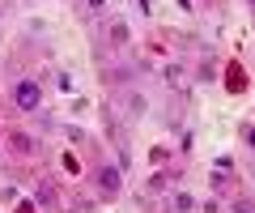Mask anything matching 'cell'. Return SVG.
I'll return each instance as SVG.
<instances>
[{"instance_id": "6da1fadb", "label": "cell", "mask_w": 255, "mask_h": 213, "mask_svg": "<svg viewBox=\"0 0 255 213\" xmlns=\"http://www.w3.org/2000/svg\"><path fill=\"white\" fill-rule=\"evenodd\" d=\"M43 98H47V85L38 73H21L9 85V107L17 115H43Z\"/></svg>"}, {"instance_id": "7a4b0ae2", "label": "cell", "mask_w": 255, "mask_h": 213, "mask_svg": "<svg viewBox=\"0 0 255 213\" xmlns=\"http://www.w3.org/2000/svg\"><path fill=\"white\" fill-rule=\"evenodd\" d=\"M94 192H98L102 201H115V196L124 192V171L111 167V162H98V167H94Z\"/></svg>"}, {"instance_id": "3957f363", "label": "cell", "mask_w": 255, "mask_h": 213, "mask_svg": "<svg viewBox=\"0 0 255 213\" xmlns=\"http://www.w3.org/2000/svg\"><path fill=\"white\" fill-rule=\"evenodd\" d=\"M9 149L17 158H30V154H38V141L30 137V132H17V128H9Z\"/></svg>"}, {"instance_id": "277c9868", "label": "cell", "mask_w": 255, "mask_h": 213, "mask_svg": "<svg viewBox=\"0 0 255 213\" xmlns=\"http://www.w3.org/2000/svg\"><path fill=\"white\" fill-rule=\"evenodd\" d=\"M170 209H174V213H191V209H196V201H191L187 192H174V196H170Z\"/></svg>"}, {"instance_id": "5b68a950", "label": "cell", "mask_w": 255, "mask_h": 213, "mask_svg": "<svg viewBox=\"0 0 255 213\" xmlns=\"http://www.w3.org/2000/svg\"><path fill=\"white\" fill-rule=\"evenodd\" d=\"M230 213H255V201H251V196H234Z\"/></svg>"}, {"instance_id": "8992f818", "label": "cell", "mask_w": 255, "mask_h": 213, "mask_svg": "<svg viewBox=\"0 0 255 213\" xmlns=\"http://www.w3.org/2000/svg\"><path fill=\"white\" fill-rule=\"evenodd\" d=\"M238 137H243V145L255 154V124H243V128H238Z\"/></svg>"}, {"instance_id": "52a82bcc", "label": "cell", "mask_w": 255, "mask_h": 213, "mask_svg": "<svg viewBox=\"0 0 255 213\" xmlns=\"http://www.w3.org/2000/svg\"><path fill=\"white\" fill-rule=\"evenodd\" d=\"M183 77H187V73H183V64H170V68H166V81H170V85H179Z\"/></svg>"}, {"instance_id": "ba28073f", "label": "cell", "mask_w": 255, "mask_h": 213, "mask_svg": "<svg viewBox=\"0 0 255 213\" xmlns=\"http://www.w3.org/2000/svg\"><path fill=\"white\" fill-rule=\"evenodd\" d=\"M204 213H221V205H217V201H209V205H204Z\"/></svg>"}, {"instance_id": "9c48e42d", "label": "cell", "mask_w": 255, "mask_h": 213, "mask_svg": "<svg viewBox=\"0 0 255 213\" xmlns=\"http://www.w3.org/2000/svg\"><path fill=\"white\" fill-rule=\"evenodd\" d=\"M136 4H140V13H149V9H153V0H136Z\"/></svg>"}, {"instance_id": "30bf717a", "label": "cell", "mask_w": 255, "mask_h": 213, "mask_svg": "<svg viewBox=\"0 0 255 213\" xmlns=\"http://www.w3.org/2000/svg\"><path fill=\"white\" fill-rule=\"evenodd\" d=\"M247 9H251V13H255V0H247Z\"/></svg>"}]
</instances>
